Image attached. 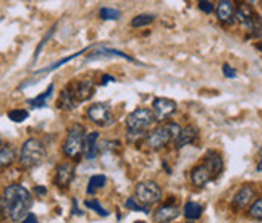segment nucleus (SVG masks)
Listing matches in <instances>:
<instances>
[{
  "mask_svg": "<svg viewBox=\"0 0 262 223\" xmlns=\"http://www.w3.org/2000/svg\"><path fill=\"white\" fill-rule=\"evenodd\" d=\"M177 102L172 99H165V97H157L152 102V112L156 121H162L165 118H168L170 115H173L177 112Z\"/></svg>",
  "mask_w": 262,
  "mask_h": 223,
  "instance_id": "1a4fd4ad",
  "label": "nucleus"
},
{
  "mask_svg": "<svg viewBox=\"0 0 262 223\" xmlns=\"http://www.w3.org/2000/svg\"><path fill=\"white\" fill-rule=\"evenodd\" d=\"M108 83H115V78H114V76H110V75H104V76H102V81H100V84L105 86V84H108Z\"/></svg>",
  "mask_w": 262,
  "mask_h": 223,
  "instance_id": "7c9ffc66",
  "label": "nucleus"
},
{
  "mask_svg": "<svg viewBox=\"0 0 262 223\" xmlns=\"http://www.w3.org/2000/svg\"><path fill=\"white\" fill-rule=\"evenodd\" d=\"M99 154V133L93 131V133L86 135V139H84V155L86 159L93 160L96 159Z\"/></svg>",
  "mask_w": 262,
  "mask_h": 223,
  "instance_id": "f3484780",
  "label": "nucleus"
},
{
  "mask_svg": "<svg viewBox=\"0 0 262 223\" xmlns=\"http://www.w3.org/2000/svg\"><path fill=\"white\" fill-rule=\"evenodd\" d=\"M36 192L37 194H47V189L44 186H36Z\"/></svg>",
  "mask_w": 262,
  "mask_h": 223,
  "instance_id": "473e14b6",
  "label": "nucleus"
},
{
  "mask_svg": "<svg viewBox=\"0 0 262 223\" xmlns=\"http://www.w3.org/2000/svg\"><path fill=\"white\" fill-rule=\"evenodd\" d=\"M68 91L72 93L73 99L78 102H83V100L93 97L94 94V84L93 81H78V83H72L68 86Z\"/></svg>",
  "mask_w": 262,
  "mask_h": 223,
  "instance_id": "9d476101",
  "label": "nucleus"
},
{
  "mask_svg": "<svg viewBox=\"0 0 262 223\" xmlns=\"http://www.w3.org/2000/svg\"><path fill=\"white\" fill-rule=\"evenodd\" d=\"M201 215H203V207H201L198 202L189 200L185 204V217L188 220H198Z\"/></svg>",
  "mask_w": 262,
  "mask_h": 223,
  "instance_id": "412c9836",
  "label": "nucleus"
},
{
  "mask_svg": "<svg viewBox=\"0 0 262 223\" xmlns=\"http://www.w3.org/2000/svg\"><path fill=\"white\" fill-rule=\"evenodd\" d=\"M86 115L93 123H96L99 126L107 128L110 125H114V115H112V112H110L108 105H105V104L91 105L86 112Z\"/></svg>",
  "mask_w": 262,
  "mask_h": 223,
  "instance_id": "6e6552de",
  "label": "nucleus"
},
{
  "mask_svg": "<svg viewBox=\"0 0 262 223\" xmlns=\"http://www.w3.org/2000/svg\"><path fill=\"white\" fill-rule=\"evenodd\" d=\"M235 12L236 10L233 7V2H230V0H220L217 5V18L224 23H228V25L233 23Z\"/></svg>",
  "mask_w": 262,
  "mask_h": 223,
  "instance_id": "2eb2a0df",
  "label": "nucleus"
},
{
  "mask_svg": "<svg viewBox=\"0 0 262 223\" xmlns=\"http://www.w3.org/2000/svg\"><path fill=\"white\" fill-rule=\"evenodd\" d=\"M257 171H262V159H259V164H257Z\"/></svg>",
  "mask_w": 262,
  "mask_h": 223,
  "instance_id": "72a5a7b5",
  "label": "nucleus"
},
{
  "mask_svg": "<svg viewBox=\"0 0 262 223\" xmlns=\"http://www.w3.org/2000/svg\"><path fill=\"white\" fill-rule=\"evenodd\" d=\"M257 49H259L260 52H262V42H260V44H257Z\"/></svg>",
  "mask_w": 262,
  "mask_h": 223,
  "instance_id": "f704fd0d",
  "label": "nucleus"
},
{
  "mask_svg": "<svg viewBox=\"0 0 262 223\" xmlns=\"http://www.w3.org/2000/svg\"><path fill=\"white\" fill-rule=\"evenodd\" d=\"M154 15H138L133 18V21H131V26L133 28H143V26H147L154 21Z\"/></svg>",
  "mask_w": 262,
  "mask_h": 223,
  "instance_id": "b1692460",
  "label": "nucleus"
},
{
  "mask_svg": "<svg viewBox=\"0 0 262 223\" xmlns=\"http://www.w3.org/2000/svg\"><path fill=\"white\" fill-rule=\"evenodd\" d=\"M249 217L254 220H262V197H259L257 200L253 202V206L249 207Z\"/></svg>",
  "mask_w": 262,
  "mask_h": 223,
  "instance_id": "a878e982",
  "label": "nucleus"
},
{
  "mask_svg": "<svg viewBox=\"0 0 262 223\" xmlns=\"http://www.w3.org/2000/svg\"><path fill=\"white\" fill-rule=\"evenodd\" d=\"M180 215V209L173 204H165L162 207H159L156 212H154V221L156 223H170L173 221L177 217Z\"/></svg>",
  "mask_w": 262,
  "mask_h": 223,
  "instance_id": "f8f14e48",
  "label": "nucleus"
},
{
  "mask_svg": "<svg viewBox=\"0 0 262 223\" xmlns=\"http://www.w3.org/2000/svg\"><path fill=\"white\" fill-rule=\"evenodd\" d=\"M224 75H225V78H236V72L227 63L224 65Z\"/></svg>",
  "mask_w": 262,
  "mask_h": 223,
  "instance_id": "c756f323",
  "label": "nucleus"
},
{
  "mask_svg": "<svg viewBox=\"0 0 262 223\" xmlns=\"http://www.w3.org/2000/svg\"><path fill=\"white\" fill-rule=\"evenodd\" d=\"M253 199H254V189L251 186H243L235 194L233 200H231V204H233V207L236 210H241V209H245Z\"/></svg>",
  "mask_w": 262,
  "mask_h": 223,
  "instance_id": "4468645a",
  "label": "nucleus"
},
{
  "mask_svg": "<svg viewBox=\"0 0 262 223\" xmlns=\"http://www.w3.org/2000/svg\"><path fill=\"white\" fill-rule=\"evenodd\" d=\"M154 121H156V117H154V112L150 108H136L135 112H131L126 117L128 139L135 141V139L143 138Z\"/></svg>",
  "mask_w": 262,
  "mask_h": 223,
  "instance_id": "7ed1b4c3",
  "label": "nucleus"
},
{
  "mask_svg": "<svg viewBox=\"0 0 262 223\" xmlns=\"http://www.w3.org/2000/svg\"><path fill=\"white\" fill-rule=\"evenodd\" d=\"M28 117H29L28 110H23V108H15V110L8 112V118L15 121V123H21V121H25Z\"/></svg>",
  "mask_w": 262,
  "mask_h": 223,
  "instance_id": "393cba45",
  "label": "nucleus"
},
{
  "mask_svg": "<svg viewBox=\"0 0 262 223\" xmlns=\"http://www.w3.org/2000/svg\"><path fill=\"white\" fill-rule=\"evenodd\" d=\"M125 207L131 209V210H136V212H143V214H149V209L146 206H143V204H139V202H136V199H133V197L126 199Z\"/></svg>",
  "mask_w": 262,
  "mask_h": 223,
  "instance_id": "bb28decb",
  "label": "nucleus"
},
{
  "mask_svg": "<svg viewBox=\"0 0 262 223\" xmlns=\"http://www.w3.org/2000/svg\"><path fill=\"white\" fill-rule=\"evenodd\" d=\"M99 16H100V19H118L122 16V13H120V10H117V8L102 7L99 10Z\"/></svg>",
  "mask_w": 262,
  "mask_h": 223,
  "instance_id": "5701e85b",
  "label": "nucleus"
},
{
  "mask_svg": "<svg viewBox=\"0 0 262 223\" xmlns=\"http://www.w3.org/2000/svg\"><path fill=\"white\" fill-rule=\"evenodd\" d=\"M57 107L60 110H73L76 107V100L73 99L72 93L68 91V87H65L60 94L58 100H57Z\"/></svg>",
  "mask_w": 262,
  "mask_h": 223,
  "instance_id": "a211bd4d",
  "label": "nucleus"
},
{
  "mask_svg": "<svg viewBox=\"0 0 262 223\" xmlns=\"http://www.w3.org/2000/svg\"><path fill=\"white\" fill-rule=\"evenodd\" d=\"M181 133V128L178 123H164V125H159L157 128H154L150 133L146 136V144L150 149H162L165 147L168 143H175L177 138Z\"/></svg>",
  "mask_w": 262,
  "mask_h": 223,
  "instance_id": "20e7f679",
  "label": "nucleus"
},
{
  "mask_svg": "<svg viewBox=\"0 0 262 223\" xmlns=\"http://www.w3.org/2000/svg\"><path fill=\"white\" fill-rule=\"evenodd\" d=\"M198 135H199V131H198V128L193 126V125H189V126L183 128V129H181L180 136L177 138V141L173 143L175 149H181V147H185V146L191 144V143H193V141L198 138Z\"/></svg>",
  "mask_w": 262,
  "mask_h": 223,
  "instance_id": "dca6fc26",
  "label": "nucleus"
},
{
  "mask_svg": "<svg viewBox=\"0 0 262 223\" xmlns=\"http://www.w3.org/2000/svg\"><path fill=\"white\" fill-rule=\"evenodd\" d=\"M73 178H75V167L72 164H62L57 168L55 185L58 188H68Z\"/></svg>",
  "mask_w": 262,
  "mask_h": 223,
  "instance_id": "ddd939ff",
  "label": "nucleus"
},
{
  "mask_svg": "<svg viewBox=\"0 0 262 223\" xmlns=\"http://www.w3.org/2000/svg\"><path fill=\"white\" fill-rule=\"evenodd\" d=\"M107 183V178L104 175H94L89 178V183H88V194H94L96 191H99L100 188H104Z\"/></svg>",
  "mask_w": 262,
  "mask_h": 223,
  "instance_id": "4be33fe9",
  "label": "nucleus"
},
{
  "mask_svg": "<svg viewBox=\"0 0 262 223\" xmlns=\"http://www.w3.org/2000/svg\"><path fill=\"white\" fill-rule=\"evenodd\" d=\"M13 160H15V150H13V147L4 143L2 147H0V164H2V168H7L8 165H12Z\"/></svg>",
  "mask_w": 262,
  "mask_h": 223,
  "instance_id": "aec40b11",
  "label": "nucleus"
},
{
  "mask_svg": "<svg viewBox=\"0 0 262 223\" xmlns=\"http://www.w3.org/2000/svg\"><path fill=\"white\" fill-rule=\"evenodd\" d=\"M21 223H37V218H36V215L34 214H29Z\"/></svg>",
  "mask_w": 262,
  "mask_h": 223,
  "instance_id": "2f4dec72",
  "label": "nucleus"
},
{
  "mask_svg": "<svg viewBox=\"0 0 262 223\" xmlns=\"http://www.w3.org/2000/svg\"><path fill=\"white\" fill-rule=\"evenodd\" d=\"M54 93V84H50L49 87H47V91H44L42 94H39L37 97H34V99H29L28 100V104L31 105V107H34V108H46V105H47V99L50 97V94Z\"/></svg>",
  "mask_w": 262,
  "mask_h": 223,
  "instance_id": "6ab92c4d",
  "label": "nucleus"
},
{
  "mask_svg": "<svg viewBox=\"0 0 262 223\" xmlns=\"http://www.w3.org/2000/svg\"><path fill=\"white\" fill-rule=\"evenodd\" d=\"M259 159H262V149H260V152H259Z\"/></svg>",
  "mask_w": 262,
  "mask_h": 223,
  "instance_id": "c9c22d12",
  "label": "nucleus"
},
{
  "mask_svg": "<svg viewBox=\"0 0 262 223\" xmlns=\"http://www.w3.org/2000/svg\"><path fill=\"white\" fill-rule=\"evenodd\" d=\"M84 206L88 207V209H93L96 214H99V215H102V217H107L108 215V212L99 204V200H86L84 202Z\"/></svg>",
  "mask_w": 262,
  "mask_h": 223,
  "instance_id": "cd10ccee",
  "label": "nucleus"
},
{
  "mask_svg": "<svg viewBox=\"0 0 262 223\" xmlns=\"http://www.w3.org/2000/svg\"><path fill=\"white\" fill-rule=\"evenodd\" d=\"M189 223H191V221H189Z\"/></svg>",
  "mask_w": 262,
  "mask_h": 223,
  "instance_id": "4c0bfd02",
  "label": "nucleus"
},
{
  "mask_svg": "<svg viewBox=\"0 0 262 223\" xmlns=\"http://www.w3.org/2000/svg\"><path fill=\"white\" fill-rule=\"evenodd\" d=\"M199 8L203 10L204 13H212L214 12V4L209 2V0H203V2H199Z\"/></svg>",
  "mask_w": 262,
  "mask_h": 223,
  "instance_id": "c85d7f7f",
  "label": "nucleus"
},
{
  "mask_svg": "<svg viewBox=\"0 0 262 223\" xmlns=\"http://www.w3.org/2000/svg\"><path fill=\"white\" fill-rule=\"evenodd\" d=\"M222 170H224V162H222L220 154L209 150L203 164L191 170V181H193L194 186L203 188L210 180H215L222 173Z\"/></svg>",
  "mask_w": 262,
  "mask_h": 223,
  "instance_id": "f03ea898",
  "label": "nucleus"
},
{
  "mask_svg": "<svg viewBox=\"0 0 262 223\" xmlns=\"http://www.w3.org/2000/svg\"><path fill=\"white\" fill-rule=\"evenodd\" d=\"M235 18H236V21H238L239 25H243L245 28H248L249 31H253V28L256 26L257 19H259V16L256 15L254 10L251 8L249 5H246V4L239 5V7L236 8Z\"/></svg>",
  "mask_w": 262,
  "mask_h": 223,
  "instance_id": "9b49d317",
  "label": "nucleus"
},
{
  "mask_svg": "<svg viewBox=\"0 0 262 223\" xmlns=\"http://www.w3.org/2000/svg\"><path fill=\"white\" fill-rule=\"evenodd\" d=\"M135 223H146V221H143V220H138V221H135Z\"/></svg>",
  "mask_w": 262,
  "mask_h": 223,
  "instance_id": "e433bc0d",
  "label": "nucleus"
},
{
  "mask_svg": "<svg viewBox=\"0 0 262 223\" xmlns=\"http://www.w3.org/2000/svg\"><path fill=\"white\" fill-rule=\"evenodd\" d=\"M135 192H136V200L146 207L157 204L160 197H162V191H160L156 181H143V183H138Z\"/></svg>",
  "mask_w": 262,
  "mask_h": 223,
  "instance_id": "0eeeda50",
  "label": "nucleus"
},
{
  "mask_svg": "<svg viewBox=\"0 0 262 223\" xmlns=\"http://www.w3.org/2000/svg\"><path fill=\"white\" fill-rule=\"evenodd\" d=\"M46 159V147L39 139H28L21 147V154H19V162L25 168H36L42 165Z\"/></svg>",
  "mask_w": 262,
  "mask_h": 223,
  "instance_id": "39448f33",
  "label": "nucleus"
},
{
  "mask_svg": "<svg viewBox=\"0 0 262 223\" xmlns=\"http://www.w3.org/2000/svg\"><path fill=\"white\" fill-rule=\"evenodd\" d=\"M84 139H86V129L83 125H73L68 129L67 139L63 143V152L70 159H76L84 152Z\"/></svg>",
  "mask_w": 262,
  "mask_h": 223,
  "instance_id": "423d86ee",
  "label": "nucleus"
},
{
  "mask_svg": "<svg viewBox=\"0 0 262 223\" xmlns=\"http://www.w3.org/2000/svg\"><path fill=\"white\" fill-rule=\"evenodd\" d=\"M33 206V196L21 185H10L4 189L2 196V212L8 215L12 221L21 223L28 215Z\"/></svg>",
  "mask_w": 262,
  "mask_h": 223,
  "instance_id": "f257e3e1",
  "label": "nucleus"
}]
</instances>
